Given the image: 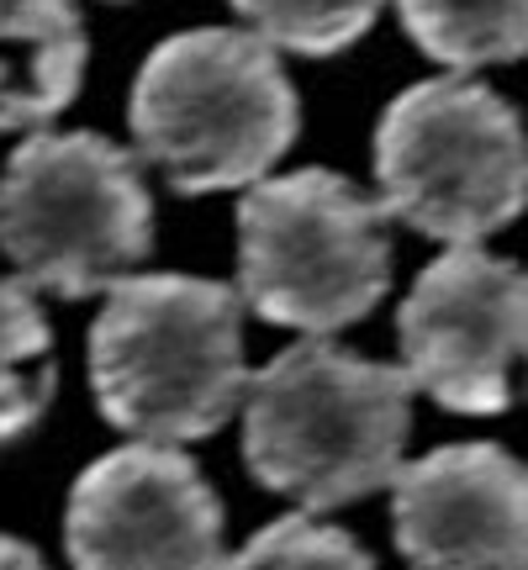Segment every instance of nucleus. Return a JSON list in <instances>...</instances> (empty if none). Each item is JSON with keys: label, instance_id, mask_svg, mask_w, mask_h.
Here are the masks:
<instances>
[{"label": "nucleus", "instance_id": "obj_1", "mask_svg": "<svg viewBox=\"0 0 528 570\" xmlns=\"http://www.w3.org/2000/svg\"><path fill=\"white\" fill-rule=\"evenodd\" d=\"M244 291L202 275H127L90 323V391L111 428L154 444L212 439L244 407Z\"/></svg>", "mask_w": 528, "mask_h": 570}, {"label": "nucleus", "instance_id": "obj_3", "mask_svg": "<svg viewBox=\"0 0 528 570\" xmlns=\"http://www.w3.org/2000/svg\"><path fill=\"white\" fill-rule=\"evenodd\" d=\"M127 122L138 154L159 164L180 196H212L275 169L296 142L302 101L270 38L196 27L143 59Z\"/></svg>", "mask_w": 528, "mask_h": 570}, {"label": "nucleus", "instance_id": "obj_12", "mask_svg": "<svg viewBox=\"0 0 528 570\" xmlns=\"http://www.w3.org/2000/svg\"><path fill=\"white\" fill-rule=\"evenodd\" d=\"M53 333L27 281H0V444L32 433L53 402Z\"/></svg>", "mask_w": 528, "mask_h": 570}, {"label": "nucleus", "instance_id": "obj_5", "mask_svg": "<svg viewBox=\"0 0 528 570\" xmlns=\"http://www.w3.org/2000/svg\"><path fill=\"white\" fill-rule=\"evenodd\" d=\"M154 248L138 159L101 132H32L0 169V254L53 296H96Z\"/></svg>", "mask_w": 528, "mask_h": 570}, {"label": "nucleus", "instance_id": "obj_10", "mask_svg": "<svg viewBox=\"0 0 528 570\" xmlns=\"http://www.w3.org/2000/svg\"><path fill=\"white\" fill-rule=\"evenodd\" d=\"M90 38L75 0H0V132L53 122L80 96Z\"/></svg>", "mask_w": 528, "mask_h": 570}, {"label": "nucleus", "instance_id": "obj_15", "mask_svg": "<svg viewBox=\"0 0 528 570\" xmlns=\"http://www.w3.org/2000/svg\"><path fill=\"white\" fill-rule=\"evenodd\" d=\"M0 570H48L42 566V554L32 544H21L11 533H0Z\"/></svg>", "mask_w": 528, "mask_h": 570}, {"label": "nucleus", "instance_id": "obj_4", "mask_svg": "<svg viewBox=\"0 0 528 570\" xmlns=\"http://www.w3.org/2000/svg\"><path fill=\"white\" fill-rule=\"evenodd\" d=\"M387 217L439 244H476L528 206V132L491 85L444 75L407 85L375 127Z\"/></svg>", "mask_w": 528, "mask_h": 570}, {"label": "nucleus", "instance_id": "obj_2", "mask_svg": "<svg viewBox=\"0 0 528 570\" xmlns=\"http://www.w3.org/2000/svg\"><path fill=\"white\" fill-rule=\"evenodd\" d=\"M412 370L375 365L327 338L275 354L248 381L244 460L254 481L306 512L360 502L397 481L412 433Z\"/></svg>", "mask_w": 528, "mask_h": 570}, {"label": "nucleus", "instance_id": "obj_11", "mask_svg": "<svg viewBox=\"0 0 528 570\" xmlns=\"http://www.w3.org/2000/svg\"><path fill=\"white\" fill-rule=\"evenodd\" d=\"M397 17L444 69H487L528 53V0H397Z\"/></svg>", "mask_w": 528, "mask_h": 570}, {"label": "nucleus", "instance_id": "obj_14", "mask_svg": "<svg viewBox=\"0 0 528 570\" xmlns=\"http://www.w3.org/2000/svg\"><path fill=\"white\" fill-rule=\"evenodd\" d=\"M223 570H375V560L354 544V533L291 512L264 523L233 560H223Z\"/></svg>", "mask_w": 528, "mask_h": 570}, {"label": "nucleus", "instance_id": "obj_13", "mask_svg": "<svg viewBox=\"0 0 528 570\" xmlns=\"http://www.w3.org/2000/svg\"><path fill=\"white\" fill-rule=\"evenodd\" d=\"M387 0H233V11L285 53L333 59L375 27Z\"/></svg>", "mask_w": 528, "mask_h": 570}, {"label": "nucleus", "instance_id": "obj_9", "mask_svg": "<svg viewBox=\"0 0 528 570\" xmlns=\"http://www.w3.org/2000/svg\"><path fill=\"white\" fill-rule=\"evenodd\" d=\"M391 529L412 570H528V465L497 444H444L397 470Z\"/></svg>", "mask_w": 528, "mask_h": 570}, {"label": "nucleus", "instance_id": "obj_8", "mask_svg": "<svg viewBox=\"0 0 528 570\" xmlns=\"http://www.w3.org/2000/svg\"><path fill=\"white\" fill-rule=\"evenodd\" d=\"M75 570H223V502L175 444L111 449L69 491Z\"/></svg>", "mask_w": 528, "mask_h": 570}, {"label": "nucleus", "instance_id": "obj_7", "mask_svg": "<svg viewBox=\"0 0 528 570\" xmlns=\"http://www.w3.org/2000/svg\"><path fill=\"white\" fill-rule=\"evenodd\" d=\"M418 391L449 412H508L512 370L528 365V269L454 244L412 281L397 317Z\"/></svg>", "mask_w": 528, "mask_h": 570}, {"label": "nucleus", "instance_id": "obj_6", "mask_svg": "<svg viewBox=\"0 0 528 570\" xmlns=\"http://www.w3.org/2000/svg\"><path fill=\"white\" fill-rule=\"evenodd\" d=\"M391 285L387 206L333 169L254 180L238 202V291L264 323L339 333Z\"/></svg>", "mask_w": 528, "mask_h": 570}]
</instances>
